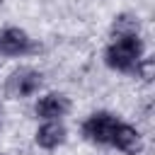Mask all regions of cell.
<instances>
[{"mask_svg": "<svg viewBox=\"0 0 155 155\" xmlns=\"http://www.w3.org/2000/svg\"><path fill=\"white\" fill-rule=\"evenodd\" d=\"M140 58H143V41L138 39V34L114 39L104 51V61L111 70H131Z\"/></svg>", "mask_w": 155, "mask_h": 155, "instance_id": "cell-1", "label": "cell"}, {"mask_svg": "<svg viewBox=\"0 0 155 155\" xmlns=\"http://www.w3.org/2000/svg\"><path fill=\"white\" fill-rule=\"evenodd\" d=\"M116 126H119V119L114 114H109V111H94V114H90L85 119L82 133H85L87 140L107 145V143H111V136H114Z\"/></svg>", "mask_w": 155, "mask_h": 155, "instance_id": "cell-2", "label": "cell"}, {"mask_svg": "<svg viewBox=\"0 0 155 155\" xmlns=\"http://www.w3.org/2000/svg\"><path fill=\"white\" fill-rule=\"evenodd\" d=\"M41 73L39 70H34V68H19V70H15L10 78H7V82H5V92H7V97H12V99H19V97H29V94H34L39 87H41Z\"/></svg>", "mask_w": 155, "mask_h": 155, "instance_id": "cell-3", "label": "cell"}, {"mask_svg": "<svg viewBox=\"0 0 155 155\" xmlns=\"http://www.w3.org/2000/svg\"><path fill=\"white\" fill-rule=\"evenodd\" d=\"M31 51V39L19 27H7L0 31V56H24Z\"/></svg>", "mask_w": 155, "mask_h": 155, "instance_id": "cell-4", "label": "cell"}, {"mask_svg": "<svg viewBox=\"0 0 155 155\" xmlns=\"http://www.w3.org/2000/svg\"><path fill=\"white\" fill-rule=\"evenodd\" d=\"M68 109H70V99H68L65 94H61V92H48V94H44V97L36 102V107H34L36 116H41V119H46V121H58L61 116L68 114Z\"/></svg>", "mask_w": 155, "mask_h": 155, "instance_id": "cell-5", "label": "cell"}, {"mask_svg": "<svg viewBox=\"0 0 155 155\" xmlns=\"http://www.w3.org/2000/svg\"><path fill=\"white\" fill-rule=\"evenodd\" d=\"M111 145L119 148L126 155H138L143 150V140H140L138 128H133L131 124H121V121H119V126H116V131L111 136Z\"/></svg>", "mask_w": 155, "mask_h": 155, "instance_id": "cell-6", "label": "cell"}, {"mask_svg": "<svg viewBox=\"0 0 155 155\" xmlns=\"http://www.w3.org/2000/svg\"><path fill=\"white\" fill-rule=\"evenodd\" d=\"M34 138H36V145L39 148L53 150V148H58L65 140V126L61 121H46V124L39 126V131H36Z\"/></svg>", "mask_w": 155, "mask_h": 155, "instance_id": "cell-7", "label": "cell"}, {"mask_svg": "<svg viewBox=\"0 0 155 155\" xmlns=\"http://www.w3.org/2000/svg\"><path fill=\"white\" fill-rule=\"evenodd\" d=\"M111 34L116 39H121V36H136L138 34V19L133 15H126V12L119 15L114 19V24H111Z\"/></svg>", "mask_w": 155, "mask_h": 155, "instance_id": "cell-8", "label": "cell"}, {"mask_svg": "<svg viewBox=\"0 0 155 155\" xmlns=\"http://www.w3.org/2000/svg\"><path fill=\"white\" fill-rule=\"evenodd\" d=\"M136 73H138L140 80L150 82V80L155 78V61H153V58H140V61L136 63Z\"/></svg>", "mask_w": 155, "mask_h": 155, "instance_id": "cell-9", "label": "cell"}, {"mask_svg": "<svg viewBox=\"0 0 155 155\" xmlns=\"http://www.w3.org/2000/svg\"><path fill=\"white\" fill-rule=\"evenodd\" d=\"M0 155H2V153H0Z\"/></svg>", "mask_w": 155, "mask_h": 155, "instance_id": "cell-10", "label": "cell"}]
</instances>
